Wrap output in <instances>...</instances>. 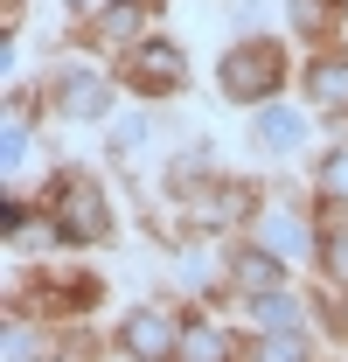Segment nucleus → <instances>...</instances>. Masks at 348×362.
<instances>
[{
  "label": "nucleus",
  "instance_id": "obj_1",
  "mask_svg": "<svg viewBox=\"0 0 348 362\" xmlns=\"http://www.w3.org/2000/svg\"><path fill=\"white\" fill-rule=\"evenodd\" d=\"M49 209H56V237L63 244H98L112 230V209H105V188L91 175H63L49 188Z\"/></svg>",
  "mask_w": 348,
  "mask_h": 362
},
{
  "label": "nucleus",
  "instance_id": "obj_2",
  "mask_svg": "<svg viewBox=\"0 0 348 362\" xmlns=\"http://www.w3.org/2000/svg\"><path fill=\"white\" fill-rule=\"evenodd\" d=\"M279 70H286V56H279L272 42H237L230 56H223L216 77H223V90H230V98L258 105V98H272V90H279Z\"/></svg>",
  "mask_w": 348,
  "mask_h": 362
},
{
  "label": "nucleus",
  "instance_id": "obj_3",
  "mask_svg": "<svg viewBox=\"0 0 348 362\" xmlns=\"http://www.w3.org/2000/svg\"><path fill=\"white\" fill-rule=\"evenodd\" d=\"M119 341H126L132 362H168L174 349H181V327H174V314H161V307H139Z\"/></svg>",
  "mask_w": 348,
  "mask_h": 362
},
{
  "label": "nucleus",
  "instance_id": "obj_4",
  "mask_svg": "<svg viewBox=\"0 0 348 362\" xmlns=\"http://www.w3.org/2000/svg\"><path fill=\"white\" fill-rule=\"evenodd\" d=\"M126 77H132L139 90H174L181 77H188V63H181V49H174V42H146V49L126 63Z\"/></svg>",
  "mask_w": 348,
  "mask_h": 362
},
{
  "label": "nucleus",
  "instance_id": "obj_5",
  "mask_svg": "<svg viewBox=\"0 0 348 362\" xmlns=\"http://www.w3.org/2000/svg\"><path fill=\"white\" fill-rule=\"evenodd\" d=\"M161 14V0H112L98 14V42H139V28Z\"/></svg>",
  "mask_w": 348,
  "mask_h": 362
},
{
  "label": "nucleus",
  "instance_id": "obj_6",
  "mask_svg": "<svg viewBox=\"0 0 348 362\" xmlns=\"http://www.w3.org/2000/svg\"><path fill=\"white\" fill-rule=\"evenodd\" d=\"M174 356H181V362H230V334H223L216 320H188Z\"/></svg>",
  "mask_w": 348,
  "mask_h": 362
},
{
  "label": "nucleus",
  "instance_id": "obj_7",
  "mask_svg": "<svg viewBox=\"0 0 348 362\" xmlns=\"http://www.w3.org/2000/svg\"><path fill=\"white\" fill-rule=\"evenodd\" d=\"M306 90L327 105V112H348V56H320L306 70Z\"/></svg>",
  "mask_w": 348,
  "mask_h": 362
},
{
  "label": "nucleus",
  "instance_id": "obj_8",
  "mask_svg": "<svg viewBox=\"0 0 348 362\" xmlns=\"http://www.w3.org/2000/svg\"><path fill=\"white\" fill-rule=\"evenodd\" d=\"M258 139L272 146V153H293V146L306 139V119L286 112V105H265V112H258Z\"/></svg>",
  "mask_w": 348,
  "mask_h": 362
},
{
  "label": "nucleus",
  "instance_id": "obj_9",
  "mask_svg": "<svg viewBox=\"0 0 348 362\" xmlns=\"http://www.w3.org/2000/svg\"><path fill=\"white\" fill-rule=\"evenodd\" d=\"M230 279H237V286H244V293H279V279H286V265H279V258H272V251H244V258H237V272H230Z\"/></svg>",
  "mask_w": 348,
  "mask_h": 362
},
{
  "label": "nucleus",
  "instance_id": "obj_10",
  "mask_svg": "<svg viewBox=\"0 0 348 362\" xmlns=\"http://www.w3.org/2000/svg\"><path fill=\"white\" fill-rule=\"evenodd\" d=\"M63 112H70V119H98V112H105V84H98L91 70H70V77H63Z\"/></svg>",
  "mask_w": 348,
  "mask_h": 362
},
{
  "label": "nucleus",
  "instance_id": "obj_11",
  "mask_svg": "<svg viewBox=\"0 0 348 362\" xmlns=\"http://www.w3.org/2000/svg\"><path fill=\"white\" fill-rule=\"evenodd\" d=\"M265 251H279V258H300V251H306V230L293 223V216H279V209H272V216H265Z\"/></svg>",
  "mask_w": 348,
  "mask_h": 362
},
{
  "label": "nucleus",
  "instance_id": "obj_12",
  "mask_svg": "<svg viewBox=\"0 0 348 362\" xmlns=\"http://www.w3.org/2000/svg\"><path fill=\"white\" fill-rule=\"evenodd\" d=\"M342 21V0H293V28L300 35H320V28H335Z\"/></svg>",
  "mask_w": 348,
  "mask_h": 362
},
{
  "label": "nucleus",
  "instance_id": "obj_13",
  "mask_svg": "<svg viewBox=\"0 0 348 362\" xmlns=\"http://www.w3.org/2000/svg\"><path fill=\"white\" fill-rule=\"evenodd\" d=\"M258 320H265V334H279V327H293V320H300V307H293L286 293H265V300H258Z\"/></svg>",
  "mask_w": 348,
  "mask_h": 362
},
{
  "label": "nucleus",
  "instance_id": "obj_14",
  "mask_svg": "<svg viewBox=\"0 0 348 362\" xmlns=\"http://www.w3.org/2000/svg\"><path fill=\"white\" fill-rule=\"evenodd\" d=\"M258 362H306V349H300V341H293V327H279V334H265Z\"/></svg>",
  "mask_w": 348,
  "mask_h": 362
},
{
  "label": "nucleus",
  "instance_id": "obj_15",
  "mask_svg": "<svg viewBox=\"0 0 348 362\" xmlns=\"http://www.w3.org/2000/svg\"><path fill=\"white\" fill-rule=\"evenodd\" d=\"M320 195H342V202H348V146L320 160Z\"/></svg>",
  "mask_w": 348,
  "mask_h": 362
},
{
  "label": "nucleus",
  "instance_id": "obj_16",
  "mask_svg": "<svg viewBox=\"0 0 348 362\" xmlns=\"http://www.w3.org/2000/svg\"><path fill=\"white\" fill-rule=\"evenodd\" d=\"M327 272L348 279V237H327Z\"/></svg>",
  "mask_w": 348,
  "mask_h": 362
},
{
  "label": "nucleus",
  "instance_id": "obj_17",
  "mask_svg": "<svg viewBox=\"0 0 348 362\" xmlns=\"http://www.w3.org/2000/svg\"><path fill=\"white\" fill-rule=\"evenodd\" d=\"M21 153H28V133H21V126H7V153H0V160H7V168H21Z\"/></svg>",
  "mask_w": 348,
  "mask_h": 362
}]
</instances>
